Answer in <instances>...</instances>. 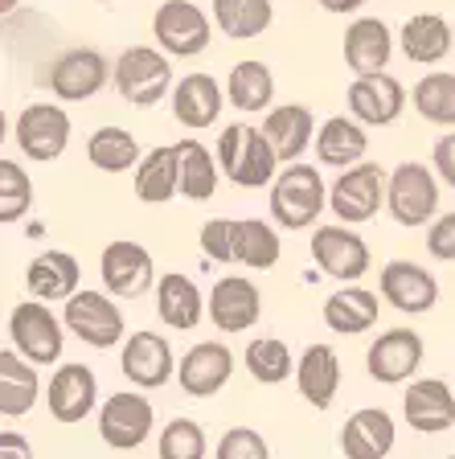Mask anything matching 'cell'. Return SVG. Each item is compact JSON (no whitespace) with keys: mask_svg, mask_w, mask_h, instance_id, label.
<instances>
[{"mask_svg":"<svg viewBox=\"0 0 455 459\" xmlns=\"http://www.w3.org/2000/svg\"><path fill=\"white\" fill-rule=\"evenodd\" d=\"M247 373L263 385H279L295 373L292 349H287L279 336H258V341L247 344Z\"/></svg>","mask_w":455,"mask_h":459,"instance_id":"ab89813d","label":"cell"},{"mask_svg":"<svg viewBox=\"0 0 455 459\" xmlns=\"http://www.w3.org/2000/svg\"><path fill=\"white\" fill-rule=\"evenodd\" d=\"M386 185H389V177L378 164L357 160L349 169H341V177L332 181L328 210L341 221H349V226H361V221H370L386 205Z\"/></svg>","mask_w":455,"mask_h":459,"instance_id":"5b68a950","label":"cell"},{"mask_svg":"<svg viewBox=\"0 0 455 459\" xmlns=\"http://www.w3.org/2000/svg\"><path fill=\"white\" fill-rule=\"evenodd\" d=\"M263 132L267 140L276 143L279 164H292L308 152V143L316 140V124H312V111L303 103H284V107H271L263 119Z\"/></svg>","mask_w":455,"mask_h":459,"instance_id":"f1b7e54d","label":"cell"},{"mask_svg":"<svg viewBox=\"0 0 455 459\" xmlns=\"http://www.w3.org/2000/svg\"><path fill=\"white\" fill-rule=\"evenodd\" d=\"M119 369L132 385L140 390H161L172 382L177 373V357H172V344L156 333H132L119 349Z\"/></svg>","mask_w":455,"mask_h":459,"instance_id":"e0dca14e","label":"cell"},{"mask_svg":"<svg viewBox=\"0 0 455 459\" xmlns=\"http://www.w3.org/2000/svg\"><path fill=\"white\" fill-rule=\"evenodd\" d=\"M365 148H370V135H365V124L357 115L345 119V115H332L324 119L320 132H316V156L328 169H349V164L365 160Z\"/></svg>","mask_w":455,"mask_h":459,"instance_id":"1f68e13d","label":"cell"},{"mask_svg":"<svg viewBox=\"0 0 455 459\" xmlns=\"http://www.w3.org/2000/svg\"><path fill=\"white\" fill-rule=\"evenodd\" d=\"M378 291L389 307H398L407 316H423L435 307L439 299V283L427 267H418L410 258H389L378 275Z\"/></svg>","mask_w":455,"mask_h":459,"instance_id":"9a60e30c","label":"cell"},{"mask_svg":"<svg viewBox=\"0 0 455 459\" xmlns=\"http://www.w3.org/2000/svg\"><path fill=\"white\" fill-rule=\"evenodd\" d=\"M230 373H234V353H230L222 341L193 344L177 365L180 390L189 394V398H214V394L230 382Z\"/></svg>","mask_w":455,"mask_h":459,"instance_id":"ffe728a7","label":"cell"},{"mask_svg":"<svg viewBox=\"0 0 455 459\" xmlns=\"http://www.w3.org/2000/svg\"><path fill=\"white\" fill-rule=\"evenodd\" d=\"M214 455H218V459H267V455H271V447L263 443V435H258V430H250V427H230L226 435L218 439Z\"/></svg>","mask_w":455,"mask_h":459,"instance_id":"7bdbcfd3","label":"cell"},{"mask_svg":"<svg viewBox=\"0 0 455 459\" xmlns=\"http://www.w3.org/2000/svg\"><path fill=\"white\" fill-rule=\"evenodd\" d=\"M70 143V115L49 103H29L17 115V148L38 164H49L66 152Z\"/></svg>","mask_w":455,"mask_h":459,"instance_id":"4fadbf2b","label":"cell"},{"mask_svg":"<svg viewBox=\"0 0 455 459\" xmlns=\"http://www.w3.org/2000/svg\"><path fill=\"white\" fill-rule=\"evenodd\" d=\"M177 152H180V197L209 201L214 189H218L222 164H214V156L206 152V143H197V140H180Z\"/></svg>","mask_w":455,"mask_h":459,"instance_id":"74e56055","label":"cell"},{"mask_svg":"<svg viewBox=\"0 0 455 459\" xmlns=\"http://www.w3.org/2000/svg\"><path fill=\"white\" fill-rule=\"evenodd\" d=\"M111 78H115L111 62H107L99 49L83 46V49H66V54L57 57L54 66H49L46 82L62 103H86V99H95Z\"/></svg>","mask_w":455,"mask_h":459,"instance_id":"30bf717a","label":"cell"},{"mask_svg":"<svg viewBox=\"0 0 455 459\" xmlns=\"http://www.w3.org/2000/svg\"><path fill=\"white\" fill-rule=\"evenodd\" d=\"M230 226H234V218H209L201 226V250H206V258L234 263V255H230Z\"/></svg>","mask_w":455,"mask_h":459,"instance_id":"ee69618b","label":"cell"},{"mask_svg":"<svg viewBox=\"0 0 455 459\" xmlns=\"http://www.w3.org/2000/svg\"><path fill=\"white\" fill-rule=\"evenodd\" d=\"M394 54V33L381 17H357L345 29V62L353 74H378L389 66Z\"/></svg>","mask_w":455,"mask_h":459,"instance_id":"cb8c5ba5","label":"cell"},{"mask_svg":"<svg viewBox=\"0 0 455 459\" xmlns=\"http://www.w3.org/2000/svg\"><path fill=\"white\" fill-rule=\"evenodd\" d=\"M295 385L303 402H312L316 411H328L337 390H341V357L332 344H308L295 365Z\"/></svg>","mask_w":455,"mask_h":459,"instance_id":"484cf974","label":"cell"},{"mask_svg":"<svg viewBox=\"0 0 455 459\" xmlns=\"http://www.w3.org/2000/svg\"><path fill=\"white\" fill-rule=\"evenodd\" d=\"M402 54L418 66H435L451 54V25H447L439 13H418L402 25Z\"/></svg>","mask_w":455,"mask_h":459,"instance_id":"836d02e7","label":"cell"},{"mask_svg":"<svg viewBox=\"0 0 455 459\" xmlns=\"http://www.w3.org/2000/svg\"><path fill=\"white\" fill-rule=\"evenodd\" d=\"M156 312H161V320L169 328L189 333V328L201 325V316L209 312V299L201 296V287L189 275L169 271V275L156 279Z\"/></svg>","mask_w":455,"mask_h":459,"instance_id":"d4e9b609","label":"cell"},{"mask_svg":"<svg viewBox=\"0 0 455 459\" xmlns=\"http://www.w3.org/2000/svg\"><path fill=\"white\" fill-rule=\"evenodd\" d=\"M156 451H161V459H206L209 439H206V430H201V422L172 419L169 427H164L161 447Z\"/></svg>","mask_w":455,"mask_h":459,"instance_id":"b9f144b4","label":"cell"},{"mask_svg":"<svg viewBox=\"0 0 455 459\" xmlns=\"http://www.w3.org/2000/svg\"><path fill=\"white\" fill-rule=\"evenodd\" d=\"M41 394L38 365L29 361L21 349H4L0 353V414L4 419H21L33 411V402Z\"/></svg>","mask_w":455,"mask_h":459,"instance_id":"83f0119b","label":"cell"},{"mask_svg":"<svg viewBox=\"0 0 455 459\" xmlns=\"http://www.w3.org/2000/svg\"><path fill=\"white\" fill-rule=\"evenodd\" d=\"M345 103L365 127H389L407 107V86L394 74L378 70V74H357L345 91Z\"/></svg>","mask_w":455,"mask_h":459,"instance_id":"5bb4252c","label":"cell"},{"mask_svg":"<svg viewBox=\"0 0 455 459\" xmlns=\"http://www.w3.org/2000/svg\"><path fill=\"white\" fill-rule=\"evenodd\" d=\"M99 275H103V287L115 299H140L152 287V279H156V263H152V255L140 242L115 238L99 255Z\"/></svg>","mask_w":455,"mask_h":459,"instance_id":"7c38bea8","label":"cell"},{"mask_svg":"<svg viewBox=\"0 0 455 459\" xmlns=\"http://www.w3.org/2000/svg\"><path fill=\"white\" fill-rule=\"evenodd\" d=\"M324 13H357L365 0H316Z\"/></svg>","mask_w":455,"mask_h":459,"instance_id":"7dc6e473","label":"cell"},{"mask_svg":"<svg viewBox=\"0 0 455 459\" xmlns=\"http://www.w3.org/2000/svg\"><path fill=\"white\" fill-rule=\"evenodd\" d=\"M312 258L324 275L341 279V283H357L370 271V247L349 221H332V226L312 230Z\"/></svg>","mask_w":455,"mask_h":459,"instance_id":"9c48e42d","label":"cell"},{"mask_svg":"<svg viewBox=\"0 0 455 459\" xmlns=\"http://www.w3.org/2000/svg\"><path fill=\"white\" fill-rule=\"evenodd\" d=\"M86 160L95 164L99 172H127L144 160V152H140V140L127 127L107 124L86 140Z\"/></svg>","mask_w":455,"mask_h":459,"instance_id":"8d00e7d4","label":"cell"},{"mask_svg":"<svg viewBox=\"0 0 455 459\" xmlns=\"http://www.w3.org/2000/svg\"><path fill=\"white\" fill-rule=\"evenodd\" d=\"M17 9V0H0V13H13Z\"/></svg>","mask_w":455,"mask_h":459,"instance_id":"c3c4849f","label":"cell"},{"mask_svg":"<svg viewBox=\"0 0 455 459\" xmlns=\"http://www.w3.org/2000/svg\"><path fill=\"white\" fill-rule=\"evenodd\" d=\"M226 99H230V107H238V111H247V115L267 111L271 99H276V74H271V66L258 62V57L238 62L226 78Z\"/></svg>","mask_w":455,"mask_h":459,"instance_id":"e575fe53","label":"cell"},{"mask_svg":"<svg viewBox=\"0 0 455 459\" xmlns=\"http://www.w3.org/2000/svg\"><path fill=\"white\" fill-rule=\"evenodd\" d=\"M218 164L238 189H263V185L276 181L279 152H276V143L267 140L263 127L230 124V127H222Z\"/></svg>","mask_w":455,"mask_h":459,"instance_id":"6da1fadb","label":"cell"},{"mask_svg":"<svg viewBox=\"0 0 455 459\" xmlns=\"http://www.w3.org/2000/svg\"><path fill=\"white\" fill-rule=\"evenodd\" d=\"M279 230L263 218H247L230 226V255L238 267L250 271H271L279 263Z\"/></svg>","mask_w":455,"mask_h":459,"instance_id":"d6a6232c","label":"cell"},{"mask_svg":"<svg viewBox=\"0 0 455 459\" xmlns=\"http://www.w3.org/2000/svg\"><path fill=\"white\" fill-rule=\"evenodd\" d=\"M341 451L349 459H386L394 451V419L381 406L353 411L341 427Z\"/></svg>","mask_w":455,"mask_h":459,"instance_id":"603a6c76","label":"cell"},{"mask_svg":"<svg viewBox=\"0 0 455 459\" xmlns=\"http://www.w3.org/2000/svg\"><path fill=\"white\" fill-rule=\"evenodd\" d=\"M324 325L337 336H357L378 325V291H365L357 283H345L324 299Z\"/></svg>","mask_w":455,"mask_h":459,"instance_id":"f546056e","label":"cell"},{"mask_svg":"<svg viewBox=\"0 0 455 459\" xmlns=\"http://www.w3.org/2000/svg\"><path fill=\"white\" fill-rule=\"evenodd\" d=\"M33 205V185H29V172L17 160H0V221L13 226L21 221Z\"/></svg>","mask_w":455,"mask_h":459,"instance_id":"60d3db41","label":"cell"},{"mask_svg":"<svg viewBox=\"0 0 455 459\" xmlns=\"http://www.w3.org/2000/svg\"><path fill=\"white\" fill-rule=\"evenodd\" d=\"M402 419L418 435H443L455 427V390L439 377H418L402 398Z\"/></svg>","mask_w":455,"mask_h":459,"instance_id":"d6986e66","label":"cell"},{"mask_svg":"<svg viewBox=\"0 0 455 459\" xmlns=\"http://www.w3.org/2000/svg\"><path fill=\"white\" fill-rule=\"evenodd\" d=\"M431 160H435V172L443 177V185H451V189H455V132L443 135V140H435Z\"/></svg>","mask_w":455,"mask_h":459,"instance_id":"bcb514c9","label":"cell"},{"mask_svg":"<svg viewBox=\"0 0 455 459\" xmlns=\"http://www.w3.org/2000/svg\"><path fill=\"white\" fill-rule=\"evenodd\" d=\"M49 414H54L62 427H74V422H83L86 414L95 411V402H99V382H95V373L86 369V365L70 361L62 365V369L49 377Z\"/></svg>","mask_w":455,"mask_h":459,"instance_id":"44dd1931","label":"cell"},{"mask_svg":"<svg viewBox=\"0 0 455 459\" xmlns=\"http://www.w3.org/2000/svg\"><path fill=\"white\" fill-rule=\"evenodd\" d=\"M62 320H66V333L91 344V349H115L124 341V312H119L107 287L103 291H74L66 299Z\"/></svg>","mask_w":455,"mask_h":459,"instance_id":"8992f818","label":"cell"},{"mask_svg":"<svg viewBox=\"0 0 455 459\" xmlns=\"http://www.w3.org/2000/svg\"><path fill=\"white\" fill-rule=\"evenodd\" d=\"M83 283V267L70 250H41L25 267V287L29 296L46 299V304H66Z\"/></svg>","mask_w":455,"mask_h":459,"instance_id":"7402d4cb","label":"cell"},{"mask_svg":"<svg viewBox=\"0 0 455 459\" xmlns=\"http://www.w3.org/2000/svg\"><path fill=\"white\" fill-rule=\"evenodd\" d=\"M271 218L284 230H308L320 210H328V189H324V177L312 164L292 160L276 181H271Z\"/></svg>","mask_w":455,"mask_h":459,"instance_id":"7a4b0ae2","label":"cell"},{"mask_svg":"<svg viewBox=\"0 0 455 459\" xmlns=\"http://www.w3.org/2000/svg\"><path fill=\"white\" fill-rule=\"evenodd\" d=\"M415 111L439 127H455V74H423L410 91Z\"/></svg>","mask_w":455,"mask_h":459,"instance_id":"f35d334b","label":"cell"},{"mask_svg":"<svg viewBox=\"0 0 455 459\" xmlns=\"http://www.w3.org/2000/svg\"><path fill=\"white\" fill-rule=\"evenodd\" d=\"M152 402L136 390H119L99 406V435L111 451H136L152 435Z\"/></svg>","mask_w":455,"mask_h":459,"instance_id":"8fae6325","label":"cell"},{"mask_svg":"<svg viewBox=\"0 0 455 459\" xmlns=\"http://www.w3.org/2000/svg\"><path fill=\"white\" fill-rule=\"evenodd\" d=\"M95 4H115V0H95Z\"/></svg>","mask_w":455,"mask_h":459,"instance_id":"681fc988","label":"cell"},{"mask_svg":"<svg viewBox=\"0 0 455 459\" xmlns=\"http://www.w3.org/2000/svg\"><path fill=\"white\" fill-rule=\"evenodd\" d=\"M427 250L439 263H455V210L427 226Z\"/></svg>","mask_w":455,"mask_h":459,"instance_id":"f6af8a7d","label":"cell"},{"mask_svg":"<svg viewBox=\"0 0 455 459\" xmlns=\"http://www.w3.org/2000/svg\"><path fill=\"white\" fill-rule=\"evenodd\" d=\"M152 38L172 57H197L209 49L214 25H209L206 9H197L193 0H164L152 17Z\"/></svg>","mask_w":455,"mask_h":459,"instance_id":"ba28073f","label":"cell"},{"mask_svg":"<svg viewBox=\"0 0 455 459\" xmlns=\"http://www.w3.org/2000/svg\"><path fill=\"white\" fill-rule=\"evenodd\" d=\"M169 49L127 46L115 57V91L132 107H156L164 95H172V62Z\"/></svg>","mask_w":455,"mask_h":459,"instance_id":"3957f363","label":"cell"},{"mask_svg":"<svg viewBox=\"0 0 455 459\" xmlns=\"http://www.w3.org/2000/svg\"><path fill=\"white\" fill-rule=\"evenodd\" d=\"M62 328H66V320H57V316L46 307V299H38V296L17 304L9 312L13 349H21L33 365H54L57 357H62V344H66Z\"/></svg>","mask_w":455,"mask_h":459,"instance_id":"52a82bcc","label":"cell"},{"mask_svg":"<svg viewBox=\"0 0 455 459\" xmlns=\"http://www.w3.org/2000/svg\"><path fill=\"white\" fill-rule=\"evenodd\" d=\"M271 0H214V21L230 41H255L271 29Z\"/></svg>","mask_w":455,"mask_h":459,"instance_id":"d590c367","label":"cell"},{"mask_svg":"<svg viewBox=\"0 0 455 459\" xmlns=\"http://www.w3.org/2000/svg\"><path fill=\"white\" fill-rule=\"evenodd\" d=\"M222 115V86L214 74H185L172 86V119L189 132H201Z\"/></svg>","mask_w":455,"mask_h":459,"instance_id":"4316f807","label":"cell"},{"mask_svg":"<svg viewBox=\"0 0 455 459\" xmlns=\"http://www.w3.org/2000/svg\"><path fill=\"white\" fill-rule=\"evenodd\" d=\"M136 197L144 205H164L180 193V152L177 143L172 148H152L144 152V160L136 164V181H132Z\"/></svg>","mask_w":455,"mask_h":459,"instance_id":"4dcf8cb0","label":"cell"},{"mask_svg":"<svg viewBox=\"0 0 455 459\" xmlns=\"http://www.w3.org/2000/svg\"><path fill=\"white\" fill-rule=\"evenodd\" d=\"M423 336L415 328H389L381 333L378 341L370 344V353H365V369H370L373 382L381 385H402L415 377V369L423 365Z\"/></svg>","mask_w":455,"mask_h":459,"instance_id":"2e32d148","label":"cell"},{"mask_svg":"<svg viewBox=\"0 0 455 459\" xmlns=\"http://www.w3.org/2000/svg\"><path fill=\"white\" fill-rule=\"evenodd\" d=\"M386 210H389V218L407 230L431 226L439 213V172H431L427 164H418V160H402L398 169L389 172Z\"/></svg>","mask_w":455,"mask_h":459,"instance_id":"277c9868","label":"cell"},{"mask_svg":"<svg viewBox=\"0 0 455 459\" xmlns=\"http://www.w3.org/2000/svg\"><path fill=\"white\" fill-rule=\"evenodd\" d=\"M263 316V291L247 275H226L209 291V320L218 333H247Z\"/></svg>","mask_w":455,"mask_h":459,"instance_id":"ac0fdd59","label":"cell"}]
</instances>
